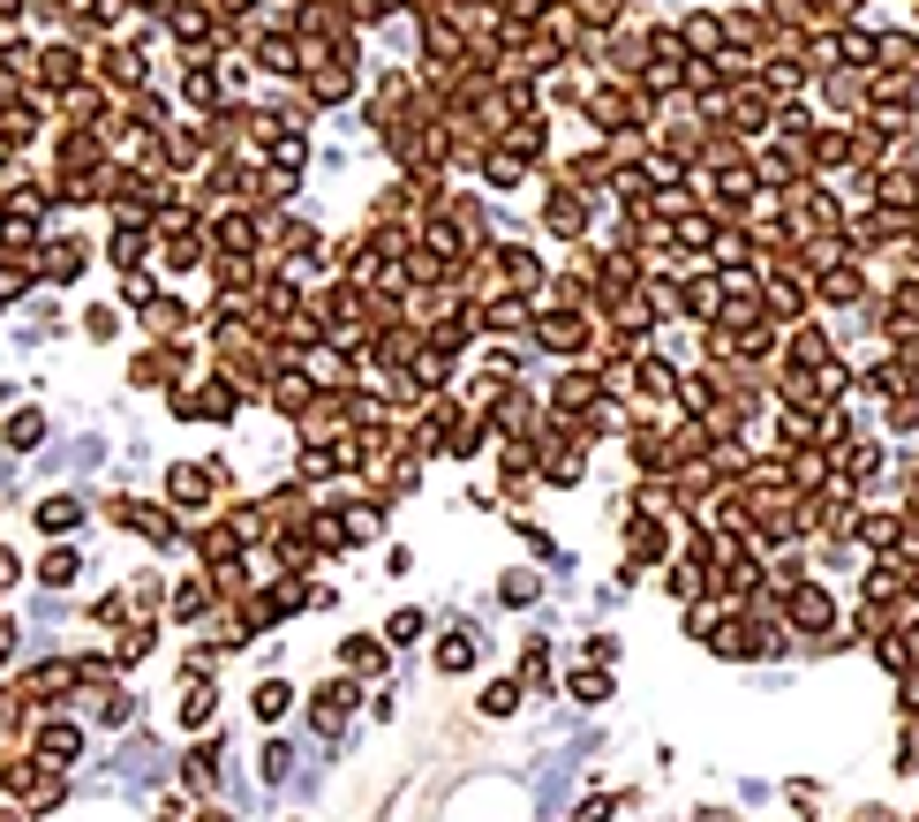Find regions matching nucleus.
<instances>
[{
	"mask_svg": "<svg viewBox=\"0 0 919 822\" xmlns=\"http://www.w3.org/2000/svg\"><path fill=\"white\" fill-rule=\"evenodd\" d=\"M814 173H852V122L814 129Z\"/></svg>",
	"mask_w": 919,
	"mask_h": 822,
	"instance_id": "obj_9",
	"label": "nucleus"
},
{
	"mask_svg": "<svg viewBox=\"0 0 919 822\" xmlns=\"http://www.w3.org/2000/svg\"><path fill=\"white\" fill-rule=\"evenodd\" d=\"M912 15H919V0H912Z\"/></svg>",
	"mask_w": 919,
	"mask_h": 822,
	"instance_id": "obj_36",
	"label": "nucleus"
},
{
	"mask_svg": "<svg viewBox=\"0 0 919 822\" xmlns=\"http://www.w3.org/2000/svg\"><path fill=\"white\" fill-rule=\"evenodd\" d=\"M483 173H490V189H513V181L528 173V159H513V151H490V159H483Z\"/></svg>",
	"mask_w": 919,
	"mask_h": 822,
	"instance_id": "obj_24",
	"label": "nucleus"
},
{
	"mask_svg": "<svg viewBox=\"0 0 919 822\" xmlns=\"http://www.w3.org/2000/svg\"><path fill=\"white\" fill-rule=\"evenodd\" d=\"M136 257H144V234L122 226V234H114V264H136Z\"/></svg>",
	"mask_w": 919,
	"mask_h": 822,
	"instance_id": "obj_29",
	"label": "nucleus"
},
{
	"mask_svg": "<svg viewBox=\"0 0 919 822\" xmlns=\"http://www.w3.org/2000/svg\"><path fill=\"white\" fill-rule=\"evenodd\" d=\"M543 234H558V242H581V234H588V197H581V189H566V181L550 189V204H543Z\"/></svg>",
	"mask_w": 919,
	"mask_h": 822,
	"instance_id": "obj_4",
	"label": "nucleus"
},
{
	"mask_svg": "<svg viewBox=\"0 0 919 822\" xmlns=\"http://www.w3.org/2000/svg\"><path fill=\"white\" fill-rule=\"evenodd\" d=\"M39 431H45L39 415H15V423H8V445H39Z\"/></svg>",
	"mask_w": 919,
	"mask_h": 822,
	"instance_id": "obj_31",
	"label": "nucleus"
},
{
	"mask_svg": "<svg viewBox=\"0 0 919 822\" xmlns=\"http://www.w3.org/2000/svg\"><path fill=\"white\" fill-rule=\"evenodd\" d=\"M339 664H347V672H384V642H377V634H347V642H339Z\"/></svg>",
	"mask_w": 919,
	"mask_h": 822,
	"instance_id": "obj_15",
	"label": "nucleus"
},
{
	"mask_svg": "<svg viewBox=\"0 0 919 822\" xmlns=\"http://www.w3.org/2000/svg\"><path fill=\"white\" fill-rule=\"evenodd\" d=\"M39 573H45V581H76V559H68V551H53V559H45Z\"/></svg>",
	"mask_w": 919,
	"mask_h": 822,
	"instance_id": "obj_32",
	"label": "nucleus"
},
{
	"mask_svg": "<svg viewBox=\"0 0 919 822\" xmlns=\"http://www.w3.org/2000/svg\"><path fill=\"white\" fill-rule=\"evenodd\" d=\"M633 386L648 392V400H678V386H686V378H678L670 362H656V355H633Z\"/></svg>",
	"mask_w": 919,
	"mask_h": 822,
	"instance_id": "obj_11",
	"label": "nucleus"
},
{
	"mask_svg": "<svg viewBox=\"0 0 919 822\" xmlns=\"http://www.w3.org/2000/svg\"><path fill=\"white\" fill-rule=\"evenodd\" d=\"M656 559H670V520L633 514L626 520V566H656Z\"/></svg>",
	"mask_w": 919,
	"mask_h": 822,
	"instance_id": "obj_5",
	"label": "nucleus"
},
{
	"mask_svg": "<svg viewBox=\"0 0 919 822\" xmlns=\"http://www.w3.org/2000/svg\"><path fill=\"white\" fill-rule=\"evenodd\" d=\"M76 520H84V506H76V498H45V506H39V528H53V536H61V528H76Z\"/></svg>",
	"mask_w": 919,
	"mask_h": 822,
	"instance_id": "obj_22",
	"label": "nucleus"
},
{
	"mask_svg": "<svg viewBox=\"0 0 919 822\" xmlns=\"http://www.w3.org/2000/svg\"><path fill=\"white\" fill-rule=\"evenodd\" d=\"M836 468H844L852 483H875L881 476V445H875V438H852V445L836 453Z\"/></svg>",
	"mask_w": 919,
	"mask_h": 822,
	"instance_id": "obj_14",
	"label": "nucleus"
},
{
	"mask_svg": "<svg viewBox=\"0 0 919 822\" xmlns=\"http://www.w3.org/2000/svg\"><path fill=\"white\" fill-rule=\"evenodd\" d=\"M573 702H611V672H573Z\"/></svg>",
	"mask_w": 919,
	"mask_h": 822,
	"instance_id": "obj_26",
	"label": "nucleus"
},
{
	"mask_svg": "<svg viewBox=\"0 0 919 822\" xmlns=\"http://www.w3.org/2000/svg\"><path fill=\"white\" fill-rule=\"evenodd\" d=\"M777 604H784V626H792V634H814V642H822V634L836 626V597L822 589V581H784Z\"/></svg>",
	"mask_w": 919,
	"mask_h": 822,
	"instance_id": "obj_1",
	"label": "nucleus"
},
{
	"mask_svg": "<svg viewBox=\"0 0 919 822\" xmlns=\"http://www.w3.org/2000/svg\"><path fill=\"white\" fill-rule=\"evenodd\" d=\"M814 303H830V309L875 303V287H867V264L852 257V264H836V272H822V280H814Z\"/></svg>",
	"mask_w": 919,
	"mask_h": 822,
	"instance_id": "obj_3",
	"label": "nucleus"
},
{
	"mask_svg": "<svg viewBox=\"0 0 919 822\" xmlns=\"http://www.w3.org/2000/svg\"><path fill=\"white\" fill-rule=\"evenodd\" d=\"M211 483H219V476H211V468H197V461H173L167 491H173V498H181V506H204V498H211Z\"/></svg>",
	"mask_w": 919,
	"mask_h": 822,
	"instance_id": "obj_13",
	"label": "nucleus"
},
{
	"mask_svg": "<svg viewBox=\"0 0 919 822\" xmlns=\"http://www.w3.org/2000/svg\"><path fill=\"white\" fill-rule=\"evenodd\" d=\"M136 8H167V0H136Z\"/></svg>",
	"mask_w": 919,
	"mask_h": 822,
	"instance_id": "obj_35",
	"label": "nucleus"
},
{
	"mask_svg": "<svg viewBox=\"0 0 919 822\" xmlns=\"http://www.w3.org/2000/svg\"><path fill=\"white\" fill-rule=\"evenodd\" d=\"M536 340H543L550 355H588V347H595V333H588L581 309H536Z\"/></svg>",
	"mask_w": 919,
	"mask_h": 822,
	"instance_id": "obj_2",
	"label": "nucleus"
},
{
	"mask_svg": "<svg viewBox=\"0 0 919 822\" xmlns=\"http://www.w3.org/2000/svg\"><path fill=\"white\" fill-rule=\"evenodd\" d=\"M573 15H581L588 31H611V23L626 15V0H573Z\"/></svg>",
	"mask_w": 919,
	"mask_h": 822,
	"instance_id": "obj_20",
	"label": "nucleus"
},
{
	"mask_svg": "<svg viewBox=\"0 0 919 822\" xmlns=\"http://www.w3.org/2000/svg\"><path fill=\"white\" fill-rule=\"evenodd\" d=\"M822 98H830L836 122H859V114H867V68H830V76H822Z\"/></svg>",
	"mask_w": 919,
	"mask_h": 822,
	"instance_id": "obj_6",
	"label": "nucleus"
},
{
	"mask_svg": "<svg viewBox=\"0 0 919 822\" xmlns=\"http://www.w3.org/2000/svg\"><path fill=\"white\" fill-rule=\"evenodd\" d=\"M219 242H226V250H250L256 226H250V219H219Z\"/></svg>",
	"mask_w": 919,
	"mask_h": 822,
	"instance_id": "obj_28",
	"label": "nucleus"
},
{
	"mask_svg": "<svg viewBox=\"0 0 919 822\" xmlns=\"http://www.w3.org/2000/svg\"><path fill=\"white\" fill-rule=\"evenodd\" d=\"M347 709H355V687H347V679H332V687L309 694V717H317V733H339V725H347Z\"/></svg>",
	"mask_w": 919,
	"mask_h": 822,
	"instance_id": "obj_10",
	"label": "nucleus"
},
{
	"mask_svg": "<svg viewBox=\"0 0 919 822\" xmlns=\"http://www.w3.org/2000/svg\"><path fill=\"white\" fill-rule=\"evenodd\" d=\"M250 53L264 61V68H279V76H294V68H302V39H287V31H264Z\"/></svg>",
	"mask_w": 919,
	"mask_h": 822,
	"instance_id": "obj_12",
	"label": "nucleus"
},
{
	"mask_svg": "<svg viewBox=\"0 0 919 822\" xmlns=\"http://www.w3.org/2000/svg\"><path fill=\"white\" fill-rule=\"evenodd\" d=\"M384 634H392V642H415V634H422V611H392V626H384Z\"/></svg>",
	"mask_w": 919,
	"mask_h": 822,
	"instance_id": "obj_30",
	"label": "nucleus"
},
{
	"mask_svg": "<svg viewBox=\"0 0 919 822\" xmlns=\"http://www.w3.org/2000/svg\"><path fill=\"white\" fill-rule=\"evenodd\" d=\"M912 822H919V815H912Z\"/></svg>",
	"mask_w": 919,
	"mask_h": 822,
	"instance_id": "obj_37",
	"label": "nucleus"
},
{
	"mask_svg": "<svg viewBox=\"0 0 919 822\" xmlns=\"http://www.w3.org/2000/svg\"><path fill=\"white\" fill-rule=\"evenodd\" d=\"M250 709H256V725H272V717H287V687H279V679H264V687L250 694Z\"/></svg>",
	"mask_w": 919,
	"mask_h": 822,
	"instance_id": "obj_21",
	"label": "nucleus"
},
{
	"mask_svg": "<svg viewBox=\"0 0 919 822\" xmlns=\"http://www.w3.org/2000/svg\"><path fill=\"white\" fill-rule=\"evenodd\" d=\"M520 679H528V687H550V642H528V650H520Z\"/></svg>",
	"mask_w": 919,
	"mask_h": 822,
	"instance_id": "obj_23",
	"label": "nucleus"
},
{
	"mask_svg": "<svg viewBox=\"0 0 919 822\" xmlns=\"http://www.w3.org/2000/svg\"><path fill=\"white\" fill-rule=\"evenodd\" d=\"M830 355H836V340L822 325H792V333H784V362H799V370H822Z\"/></svg>",
	"mask_w": 919,
	"mask_h": 822,
	"instance_id": "obj_8",
	"label": "nucleus"
},
{
	"mask_svg": "<svg viewBox=\"0 0 919 822\" xmlns=\"http://www.w3.org/2000/svg\"><path fill=\"white\" fill-rule=\"evenodd\" d=\"M475 664V634H445L437 642V672H467Z\"/></svg>",
	"mask_w": 919,
	"mask_h": 822,
	"instance_id": "obj_19",
	"label": "nucleus"
},
{
	"mask_svg": "<svg viewBox=\"0 0 919 822\" xmlns=\"http://www.w3.org/2000/svg\"><path fill=\"white\" fill-rule=\"evenodd\" d=\"M475 709H483V717H513V709H520V679H490Z\"/></svg>",
	"mask_w": 919,
	"mask_h": 822,
	"instance_id": "obj_18",
	"label": "nucleus"
},
{
	"mask_svg": "<svg viewBox=\"0 0 919 822\" xmlns=\"http://www.w3.org/2000/svg\"><path fill=\"white\" fill-rule=\"evenodd\" d=\"M881 423H889V431H919V400H912V392L881 400Z\"/></svg>",
	"mask_w": 919,
	"mask_h": 822,
	"instance_id": "obj_25",
	"label": "nucleus"
},
{
	"mask_svg": "<svg viewBox=\"0 0 919 822\" xmlns=\"http://www.w3.org/2000/svg\"><path fill=\"white\" fill-rule=\"evenodd\" d=\"M39 76H45V84H76V76H84V61H76L68 45H45V53H39Z\"/></svg>",
	"mask_w": 919,
	"mask_h": 822,
	"instance_id": "obj_16",
	"label": "nucleus"
},
{
	"mask_svg": "<svg viewBox=\"0 0 919 822\" xmlns=\"http://www.w3.org/2000/svg\"><path fill=\"white\" fill-rule=\"evenodd\" d=\"M852 822H889V815H881V808H859V815H852Z\"/></svg>",
	"mask_w": 919,
	"mask_h": 822,
	"instance_id": "obj_33",
	"label": "nucleus"
},
{
	"mask_svg": "<svg viewBox=\"0 0 919 822\" xmlns=\"http://www.w3.org/2000/svg\"><path fill=\"white\" fill-rule=\"evenodd\" d=\"M197 822H234V815H197Z\"/></svg>",
	"mask_w": 919,
	"mask_h": 822,
	"instance_id": "obj_34",
	"label": "nucleus"
},
{
	"mask_svg": "<svg viewBox=\"0 0 919 822\" xmlns=\"http://www.w3.org/2000/svg\"><path fill=\"white\" fill-rule=\"evenodd\" d=\"M498 597H505V604H536V573H505Z\"/></svg>",
	"mask_w": 919,
	"mask_h": 822,
	"instance_id": "obj_27",
	"label": "nucleus"
},
{
	"mask_svg": "<svg viewBox=\"0 0 919 822\" xmlns=\"http://www.w3.org/2000/svg\"><path fill=\"white\" fill-rule=\"evenodd\" d=\"M543 144H550V122H543V114H520V122H505V129H498V151L528 159V167L543 159Z\"/></svg>",
	"mask_w": 919,
	"mask_h": 822,
	"instance_id": "obj_7",
	"label": "nucleus"
},
{
	"mask_svg": "<svg viewBox=\"0 0 919 822\" xmlns=\"http://www.w3.org/2000/svg\"><path fill=\"white\" fill-rule=\"evenodd\" d=\"M664 581H670V597H678V604H694V597L709 589V573H701V559H678V566L664 573Z\"/></svg>",
	"mask_w": 919,
	"mask_h": 822,
	"instance_id": "obj_17",
	"label": "nucleus"
}]
</instances>
